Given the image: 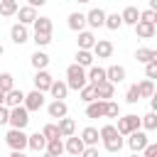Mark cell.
Returning <instances> with one entry per match:
<instances>
[{"mask_svg": "<svg viewBox=\"0 0 157 157\" xmlns=\"http://www.w3.org/2000/svg\"><path fill=\"white\" fill-rule=\"evenodd\" d=\"M98 135H101V142H103V147L108 150V152H120L123 150V145H125V140H123V135L115 130V125H103L101 130H98Z\"/></svg>", "mask_w": 157, "mask_h": 157, "instance_id": "6da1fadb", "label": "cell"}, {"mask_svg": "<svg viewBox=\"0 0 157 157\" xmlns=\"http://www.w3.org/2000/svg\"><path fill=\"white\" fill-rule=\"evenodd\" d=\"M86 83H88V78H86V69L78 66V64H71V66L66 69V86L74 88V91H78V88H83Z\"/></svg>", "mask_w": 157, "mask_h": 157, "instance_id": "7a4b0ae2", "label": "cell"}, {"mask_svg": "<svg viewBox=\"0 0 157 157\" xmlns=\"http://www.w3.org/2000/svg\"><path fill=\"white\" fill-rule=\"evenodd\" d=\"M29 123V110L25 105H15L10 108V118H7V125L10 128H17V130H25Z\"/></svg>", "mask_w": 157, "mask_h": 157, "instance_id": "3957f363", "label": "cell"}, {"mask_svg": "<svg viewBox=\"0 0 157 157\" xmlns=\"http://www.w3.org/2000/svg\"><path fill=\"white\" fill-rule=\"evenodd\" d=\"M115 130L125 137V135H130L132 130H140V118H137L135 113H130V115H118V125H115Z\"/></svg>", "mask_w": 157, "mask_h": 157, "instance_id": "277c9868", "label": "cell"}, {"mask_svg": "<svg viewBox=\"0 0 157 157\" xmlns=\"http://www.w3.org/2000/svg\"><path fill=\"white\" fill-rule=\"evenodd\" d=\"M5 142H7L10 150H20L22 152L27 147V132L25 130H17V128H10L7 135H5Z\"/></svg>", "mask_w": 157, "mask_h": 157, "instance_id": "5b68a950", "label": "cell"}, {"mask_svg": "<svg viewBox=\"0 0 157 157\" xmlns=\"http://www.w3.org/2000/svg\"><path fill=\"white\" fill-rule=\"evenodd\" d=\"M128 140H125V145L132 150V152H142L145 150V145L150 142V137H147V132L145 130H132L130 135H125Z\"/></svg>", "mask_w": 157, "mask_h": 157, "instance_id": "8992f818", "label": "cell"}, {"mask_svg": "<svg viewBox=\"0 0 157 157\" xmlns=\"http://www.w3.org/2000/svg\"><path fill=\"white\" fill-rule=\"evenodd\" d=\"M22 105L29 110V113H37L42 105H44V93L42 91H29V93H25V101H22Z\"/></svg>", "mask_w": 157, "mask_h": 157, "instance_id": "52a82bcc", "label": "cell"}, {"mask_svg": "<svg viewBox=\"0 0 157 157\" xmlns=\"http://www.w3.org/2000/svg\"><path fill=\"white\" fill-rule=\"evenodd\" d=\"M91 54L96 59H110L113 56V42L110 39H96V44L91 47Z\"/></svg>", "mask_w": 157, "mask_h": 157, "instance_id": "ba28073f", "label": "cell"}, {"mask_svg": "<svg viewBox=\"0 0 157 157\" xmlns=\"http://www.w3.org/2000/svg\"><path fill=\"white\" fill-rule=\"evenodd\" d=\"M103 22H105V10H101V7H91V10L86 12V25H88V27L98 29V27H103Z\"/></svg>", "mask_w": 157, "mask_h": 157, "instance_id": "9c48e42d", "label": "cell"}, {"mask_svg": "<svg viewBox=\"0 0 157 157\" xmlns=\"http://www.w3.org/2000/svg\"><path fill=\"white\" fill-rule=\"evenodd\" d=\"M32 81H34V88H37V91H42V93H47L54 78H52V74H49L47 69H39V71L34 74V78H32Z\"/></svg>", "mask_w": 157, "mask_h": 157, "instance_id": "30bf717a", "label": "cell"}, {"mask_svg": "<svg viewBox=\"0 0 157 157\" xmlns=\"http://www.w3.org/2000/svg\"><path fill=\"white\" fill-rule=\"evenodd\" d=\"M132 27H135V32H137V37H140V39H152V37L157 34L155 22H142V20H137Z\"/></svg>", "mask_w": 157, "mask_h": 157, "instance_id": "8fae6325", "label": "cell"}, {"mask_svg": "<svg viewBox=\"0 0 157 157\" xmlns=\"http://www.w3.org/2000/svg\"><path fill=\"white\" fill-rule=\"evenodd\" d=\"M10 39L15 42V44H25V42H29V29H27V25H12L10 27Z\"/></svg>", "mask_w": 157, "mask_h": 157, "instance_id": "7c38bea8", "label": "cell"}, {"mask_svg": "<svg viewBox=\"0 0 157 157\" xmlns=\"http://www.w3.org/2000/svg\"><path fill=\"white\" fill-rule=\"evenodd\" d=\"M83 147H86V145H83V140H81V137H76V135H69V137H66V142H64V152H69L71 157H78V155L83 152Z\"/></svg>", "mask_w": 157, "mask_h": 157, "instance_id": "4fadbf2b", "label": "cell"}, {"mask_svg": "<svg viewBox=\"0 0 157 157\" xmlns=\"http://www.w3.org/2000/svg\"><path fill=\"white\" fill-rule=\"evenodd\" d=\"M15 15H17L20 25H27V27H29V25H32V22L39 17V15H37V7H29V5H25V7H17V12H15Z\"/></svg>", "mask_w": 157, "mask_h": 157, "instance_id": "5bb4252c", "label": "cell"}, {"mask_svg": "<svg viewBox=\"0 0 157 157\" xmlns=\"http://www.w3.org/2000/svg\"><path fill=\"white\" fill-rule=\"evenodd\" d=\"M105 81H110L113 86L123 83V81H125V66H118V64L108 66V69H105Z\"/></svg>", "mask_w": 157, "mask_h": 157, "instance_id": "9a60e30c", "label": "cell"}, {"mask_svg": "<svg viewBox=\"0 0 157 157\" xmlns=\"http://www.w3.org/2000/svg\"><path fill=\"white\" fill-rule=\"evenodd\" d=\"M47 113H49V118L59 120V118L69 115V105H66V101H52V103L47 105Z\"/></svg>", "mask_w": 157, "mask_h": 157, "instance_id": "2e32d148", "label": "cell"}, {"mask_svg": "<svg viewBox=\"0 0 157 157\" xmlns=\"http://www.w3.org/2000/svg\"><path fill=\"white\" fill-rule=\"evenodd\" d=\"M56 128H59V135H61V137L76 135V120H74V118H69V115L59 118V120H56Z\"/></svg>", "mask_w": 157, "mask_h": 157, "instance_id": "e0dca14e", "label": "cell"}, {"mask_svg": "<svg viewBox=\"0 0 157 157\" xmlns=\"http://www.w3.org/2000/svg\"><path fill=\"white\" fill-rule=\"evenodd\" d=\"M81 140H83V145H86V147H98V140H101V135H98V128H93V125H86V128L81 130Z\"/></svg>", "mask_w": 157, "mask_h": 157, "instance_id": "ac0fdd59", "label": "cell"}, {"mask_svg": "<svg viewBox=\"0 0 157 157\" xmlns=\"http://www.w3.org/2000/svg\"><path fill=\"white\" fill-rule=\"evenodd\" d=\"M93 86H96V98H101V101H110L115 96V86L110 81H101V83H93Z\"/></svg>", "mask_w": 157, "mask_h": 157, "instance_id": "d6986e66", "label": "cell"}, {"mask_svg": "<svg viewBox=\"0 0 157 157\" xmlns=\"http://www.w3.org/2000/svg\"><path fill=\"white\" fill-rule=\"evenodd\" d=\"M105 115V101L96 98L91 103H86V118H103Z\"/></svg>", "mask_w": 157, "mask_h": 157, "instance_id": "ffe728a7", "label": "cell"}, {"mask_svg": "<svg viewBox=\"0 0 157 157\" xmlns=\"http://www.w3.org/2000/svg\"><path fill=\"white\" fill-rule=\"evenodd\" d=\"M49 93H52V98L54 101H64L66 98V93H69V86H66V81H52V86H49Z\"/></svg>", "mask_w": 157, "mask_h": 157, "instance_id": "44dd1931", "label": "cell"}, {"mask_svg": "<svg viewBox=\"0 0 157 157\" xmlns=\"http://www.w3.org/2000/svg\"><path fill=\"white\" fill-rule=\"evenodd\" d=\"M27 147L34 150V152H44V147H47V137H44L42 132H32V135H27Z\"/></svg>", "mask_w": 157, "mask_h": 157, "instance_id": "7402d4cb", "label": "cell"}, {"mask_svg": "<svg viewBox=\"0 0 157 157\" xmlns=\"http://www.w3.org/2000/svg\"><path fill=\"white\" fill-rule=\"evenodd\" d=\"M66 25H69V29L81 32V29L86 27V15H83V12H71V15H69V20H66Z\"/></svg>", "mask_w": 157, "mask_h": 157, "instance_id": "603a6c76", "label": "cell"}, {"mask_svg": "<svg viewBox=\"0 0 157 157\" xmlns=\"http://www.w3.org/2000/svg\"><path fill=\"white\" fill-rule=\"evenodd\" d=\"M29 64H32L37 71H39V69H47V66H49V54L42 52V49H37V52L29 56Z\"/></svg>", "mask_w": 157, "mask_h": 157, "instance_id": "cb8c5ba5", "label": "cell"}, {"mask_svg": "<svg viewBox=\"0 0 157 157\" xmlns=\"http://www.w3.org/2000/svg\"><path fill=\"white\" fill-rule=\"evenodd\" d=\"M22 101H25V93H22L20 88H10V91L5 93V105H7V108L22 105Z\"/></svg>", "mask_w": 157, "mask_h": 157, "instance_id": "d4e9b609", "label": "cell"}, {"mask_svg": "<svg viewBox=\"0 0 157 157\" xmlns=\"http://www.w3.org/2000/svg\"><path fill=\"white\" fill-rule=\"evenodd\" d=\"M120 20H123V25H135V22L140 20V10H137L135 5H128V7L120 12Z\"/></svg>", "mask_w": 157, "mask_h": 157, "instance_id": "484cf974", "label": "cell"}, {"mask_svg": "<svg viewBox=\"0 0 157 157\" xmlns=\"http://www.w3.org/2000/svg\"><path fill=\"white\" fill-rule=\"evenodd\" d=\"M76 42H78V49H91V47L96 44V34H93V32H88V29H81Z\"/></svg>", "mask_w": 157, "mask_h": 157, "instance_id": "4316f807", "label": "cell"}, {"mask_svg": "<svg viewBox=\"0 0 157 157\" xmlns=\"http://www.w3.org/2000/svg\"><path fill=\"white\" fill-rule=\"evenodd\" d=\"M86 78H88V83H101V81H105V69L103 66H88Z\"/></svg>", "mask_w": 157, "mask_h": 157, "instance_id": "83f0119b", "label": "cell"}, {"mask_svg": "<svg viewBox=\"0 0 157 157\" xmlns=\"http://www.w3.org/2000/svg\"><path fill=\"white\" fill-rule=\"evenodd\" d=\"M32 27H34V32H44V34H52V29H54L52 17H37L32 22Z\"/></svg>", "mask_w": 157, "mask_h": 157, "instance_id": "f1b7e54d", "label": "cell"}, {"mask_svg": "<svg viewBox=\"0 0 157 157\" xmlns=\"http://www.w3.org/2000/svg\"><path fill=\"white\" fill-rule=\"evenodd\" d=\"M93 54H91V49H78L76 52V64L78 66H83V69H88V66H93Z\"/></svg>", "mask_w": 157, "mask_h": 157, "instance_id": "f546056e", "label": "cell"}, {"mask_svg": "<svg viewBox=\"0 0 157 157\" xmlns=\"http://www.w3.org/2000/svg\"><path fill=\"white\" fill-rule=\"evenodd\" d=\"M140 128H145L147 132H152V130H157V113H155V110H150V113H145V115L140 118Z\"/></svg>", "mask_w": 157, "mask_h": 157, "instance_id": "4dcf8cb0", "label": "cell"}, {"mask_svg": "<svg viewBox=\"0 0 157 157\" xmlns=\"http://www.w3.org/2000/svg\"><path fill=\"white\" fill-rule=\"evenodd\" d=\"M135 59H137L140 64H147V61L157 59V52H155V49H150V47H140V49L135 52Z\"/></svg>", "mask_w": 157, "mask_h": 157, "instance_id": "1f68e13d", "label": "cell"}, {"mask_svg": "<svg viewBox=\"0 0 157 157\" xmlns=\"http://www.w3.org/2000/svg\"><path fill=\"white\" fill-rule=\"evenodd\" d=\"M137 91H140V98H152L155 96V81L152 78H145L137 83Z\"/></svg>", "mask_w": 157, "mask_h": 157, "instance_id": "d6a6232c", "label": "cell"}, {"mask_svg": "<svg viewBox=\"0 0 157 157\" xmlns=\"http://www.w3.org/2000/svg\"><path fill=\"white\" fill-rule=\"evenodd\" d=\"M44 152H49V155H56V157H61V155H64V142H61V137L47 140V147H44Z\"/></svg>", "mask_w": 157, "mask_h": 157, "instance_id": "836d02e7", "label": "cell"}, {"mask_svg": "<svg viewBox=\"0 0 157 157\" xmlns=\"http://www.w3.org/2000/svg\"><path fill=\"white\" fill-rule=\"evenodd\" d=\"M17 7H20L17 0H5V2H0V15L2 17H12L17 12Z\"/></svg>", "mask_w": 157, "mask_h": 157, "instance_id": "e575fe53", "label": "cell"}, {"mask_svg": "<svg viewBox=\"0 0 157 157\" xmlns=\"http://www.w3.org/2000/svg\"><path fill=\"white\" fill-rule=\"evenodd\" d=\"M103 27H108V29H120L123 27V20H120V15L118 12H110V15H105V22H103Z\"/></svg>", "mask_w": 157, "mask_h": 157, "instance_id": "d590c367", "label": "cell"}, {"mask_svg": "<svg viewBox=\"0 0 157 157\" xmlns=\"http://www.w3.org/2000/svg\"><path fill=\"white\" fill-rule=\"evenodd\" d=\"M78 93H81V101H83V103L96 101V86H93V83H86L83 88H78Z\"/></svg>", "mask_w": 157, "mask_h": 157, "instance_id": "8d00e7d4", "label": "cell"}, {"mask_svg": "<svg viewBox=\"0 0 157 157\" xmlns=\"http://www.w3.org/2000/svg\"><path fill=\"white\" fill-rule=\"evenodd\" d=\"M10 88H15V76L7 74V71H2V74H0V91L7 93Z\"/></svg>", "mask_w": 157, "mask_h": 157, "instance_id": "74e56055", "label": "cell"}, {"mask_svg": "<svg viewBox=\"0 0 157 157\" xmlns=\"http://www.w3.org/2000/svg\"><path fill=\"white\" fill-rule=\"evenodd\" d=\"M42 135H44L47 140H54V137H61V135H59V128H56V123H47V125L42 128Z\"/></svg>", "mask_w": 157, "mask_h": 157, "instance_id": "f35d334b", "label": "cell"}, {"mask_svg": "<svg viewBox=\"0 0 157 157\" xmlns=\"http://www.w3.org/2000/svg\"><path fill=\"white\" fill-rule=\"evenodd\" d=\"M32 42L37 44V49H39V47H47V44L52 42V34H44V32H34V34H32Z\"/></svg>", "mask_w": 157, "mask_h": 157, "instance_id": "ab89813d", "label": "cell"}, {"mask_svg": "<svg viewBox=\"0 0 157 157\" xmlns=\"http://www.w3.org/2000/svg\"><path fill=\"white\" fill-rule=\"evenodd\" d=\"M125 101H128L130 105H135V103L140 101V91H137V83H132V86L125 91Z\"/></svg>", "mask_w": 157, "mask_h": 157, "instance_id": "60d3db41", "label": "cell"}, {"mask_svg": "<svg viewBox=\"0 0 157 157\" xmlns=\"http://www.w3.org/2000/svg\"><path fill=\"white\" fill-rule=\"evenodd\" d=\"M120 115V105L115 101H105V115L103 118H118Z\"/></svg>", "mask_w": 157, "mask_h": 157, "instance_id": "b9f144b4", "label": "cell"}, {"mask_svg": "<svg viewBox=\"0 0 157 157\" xmlns=\"http://www.w3.org/2000/svg\"><path fill=\"white\" fill-rule=\"evenodd\" d=\"M145 76H147V78H152V81L157 78V59H152V61H147V64H145Z\"/></svg>", "mask_w": 157, "mask_h": 157, "instance_id": "7bdbcfd3", "label": "cell"}, {"mask_svg": "<svg viewBox=\"0 0 157 157\" xmlns=\"http://www.w3.org/2000/svg\"><path fill=\"white\" fill-rule=\"evenodd\" d=\"M140 20H142V22H157V10H150V7L142 10V12H140Z\"/></svg>", "mask_w": 157, "mask_h": 157, "instance_id": "ee69618b", "label": "cell"}, {"mask_svg": "<svg viewBox=\"0 0 157 157\" xmlns=\"http://www.w3.org/2000/svg\"><path fill=\"white\" fill-rule=\"evenodd\" d=\"M142 157H157V145L155 142H147L145 150H142Z\"/></svg>", "mask_w": 157, "mask_h": 157, "instance_id": "f6af8a7d", "label": "cell"}, {"mask_svg": "<svg viewBox=\"0 0 157 157\" xmlns=\"http://www.w3.org/2000/svg\"><path fill=\"white\" fill-rule=\"evenodd\" d=\"M7 118H10V108L2 103L0 105V125H7Z\"/></svg>", "mask_w": 157, "mask_h": 157, "instance_id": "bcb514c9", "label": "cell"}, {"mask_svg": "<svg viewBox=\"0 0 157 157\" xmlns=\"http://www.w3.org/2000/svg\"><path fill=\"white\" fill-rule=\"evenodd\" d=\"M78 157H98V147H83V152Z\"/></svg>", "mask_w": 157, "mask_h": 157, "instance_id": "7dc6e473", "label": "cell"}, {"mask_svg": "<svg viewBox=\"0 0 157 157\" xmlns=\"http://www.w3.org/2000/svg\"><path fill=\"white\" fill-rule=\"evenodd\" d=\"M27 5L29 7H42V5H47V0H27Z\"/></svg>", "mask_w": 157, "mask_h": 157, "instance_id": "c3c4849f", "label": "cell"}, {"mask_svg": "<svg viewBox=\"0 0 157 157\" xmlns=\"http://www.w3.org/2000/svg\"><path fill=\"white\" fill-rule=\"evenodd\" d=\"M150 10H157V0H150Z\"/></svg>", "mask_w": 157, "mask_h": 157, "instance_id": "681fc988", "label": "cell"}, {"mask_svg": "<svg viewBox=\"0 0 157 157\" xmlns=\"http://www.w3.org/2000/svg\"><path fill=\"white\" fill-rule=\"evenodd\" d=\"M2 103H5V93L0 91V105H2Z\"/></svg>", "mask_w": 157, "mask_h": 157, "instance_id": "f907efd6", "label": "cell"}, {"mask_svg": "<svg viewBox=\"0 0 157 157\" xmlns=\"http://www.w3.org/2000/svg\"><path fill=\"white\" fill-rule=\"evenodd\" d=\"M42 157H56V155H49V152H44V155H42Z\"/></svg>", "mask_w": 157, "mask_h": 157, "instance_id": "816d5d0a", "label": "cell"}, {"mask_svg": "<svg viewBox=\"0 0 157 157\" xmlns=\"http://www.w3.org/2000/svg\"><path fill=\"white\" fill-rule=\"evenodd\" d=\"M130 157H142V155H140V152H132V155H130Z\"/></svg>", "mask_w": 157, "mask_h": 157, "instance_id": "f5cc1de1", "label": "cell"}, {"mask_svg": "<svg viewBox=\"0 0 157 157\" xmlns=\"http://www.w3.org/2000/svg\"><path fill=\"white\" fill-rule=\"evenodd\" d=\"M76 2H83V5H86V2H91V0H76Z\"/></svg>", "mask_w": 157, "mask_h": 157, "instance_id": "db71d44e", "label": "cell"}, {"mask_svg": "<svg viewBox=\"0 0 157 157\" xmlns=\"http://www.w3.org/2000/svg\"><path fill=\"white\" fill-rule=\"evenodd\" d=\"M2 52H5V47H2V44H0V56H2Z\"/></svg>", "mask_w": 157, "mask_h": 157, "instance_id": "11a10c76", "label": "cell"}, {"mask_svg": "<svg viewBox=\"0 0 157 157\" xmlns=\"http://www.w3.org/2000/svg\"><path fill=\"white\" fill-rule=\"evenodd\" d=\"M0 2H5V0H0Z\"/></svg>", "mask_w": 157, "mask_h": 157, "instance_id": "9f6ffc18", "label": "cell"}, {"mask_svg": "<svg viewBox=\"0 0 157 157\" xmlns=\"http://www.w3.org/2000/svg\"><path fill=\"white\" fill-rule=\"evenodd\" d=\"M22 157H27V155H22Z\"/></svg>", "mask_w": 157, "mask_h": 157, "instance_id": "6f0895ef", "label": "cell"}, {"mask_svg": "<svg viewBox=\"0 0 157 157\" xmlns=\"http://www.w3.org/2000/svg\"><path fill=\"white\" fill-rule=\"evenodd\" d=\"M0 157H2V155H0Z\"/></svg>", "mask_w": 157, "mask_h": 157, "instance_id": "680465c9", "label": "cell"}]
</instances>
